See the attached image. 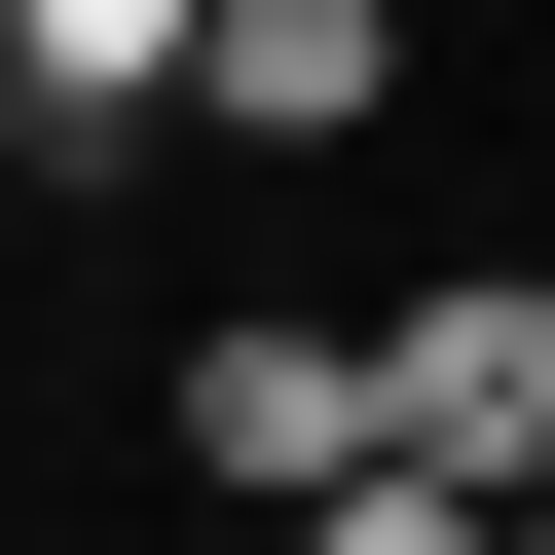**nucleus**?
Instances as JSON below:
<instances>
[{"label": "nucleus", "instance_id": "20e7f679", "mask_svg": "<svg viewBox=\"0 0 555 555\" xmlns=\"http://www.w3.org/2000/svg\"><path fill=\"white\" fill-rule=\"evenodd\" d=\"M0 38H38V149H75V185L185 149V0H0Z\"/></svg>", "mask_w": 555, "mask_h": 555}, {"label": "nucleus", "instance_id": "f03ea898", "mask_svg": "<svg viewBox=\"0 0 555 555\" xmlns=\"http://www.w3.org/2000/svg\"><path fill=\"white\" fill-rule=\"evenodd\" d=\"M408 112V0H185V149H371Z\"/></svg>", "mask_w": 555, "mask_h": 555}, {"label": "nucleus", "instance_id": "7ed1b4c3", "mask_svg": "<svg viewBox=\"0 0 555 555\" xmlns=\"http://www.w3.org/2000/svg\"><path fill=\"white\" fill-rule=\"evenodd\" d=\"M185 444H222L259 518H297V481L371 444V334H297V297H222V334H185Z\"/></svg>", "mask_w": 555, "mask_h": 555}, {"label": "nucleus", "instance_id": "39448f33", "mask_svg": "<svg viewBox=\"0 0 555 555\" xmlns=\"http://www.w3.org/2000/svg\"><path fill=\"white\" fill-rule=\"evenodd\" d=\"M0 149H38V38H0Z\"/></svg>", "mask_w": 555, "mask_h": 555}, {"label": "nucleus", "instance_id": "f257e3e1", "mask_svg": "<svg viewBox=\"0 0 555 555\" xmlns=\"http://www.w3.org/2000/svg\"><path fill=\"white\" fill-rule=\"evenodd\" d=\"M371 444L555 481V259H408V297H371Z\"/></svg>", "mask_w": 555, "mask_h": 555}]
</instances>
